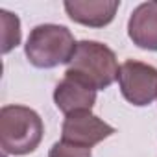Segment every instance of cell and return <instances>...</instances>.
<instances>
[{"mask_svg": "<svg viewBox=\"0 0 157 157\" xmlns=\"http://www.w3.org/2000/svg\"><path fill=\"white\" fill-rule=\"evenodd\" d=\"M115 52L98 41H80L65 70V76L78 78L94 91H104L118 80Z\"/></svg>", "mask_w": 157, "mask_h": 157, "instance_id": "obj_1", "label": "cell"}, {"mask_svg": "<svg viewBox=\"0 0 157 157\" xmlns=\"http://www.w3.org/2000/svg\"><path fill=\"white\" fill-rule=\"evenodd\" d=\"M41 117L26 105H4L0 109V144L4 157L32 153L43 140Z\"/></svg>", "mask_w": 157, "mask_h": 157, "instance_id": "obj_2", "label": "cell"}, {"mask_svg": "<svg viewBox=\"0 0 157 157\" xmlns=\"http://www.w3.org/2000/svg\"><path fill=\"white\" fill-rule=\"evenodd\" d=\"M76 44L68 28L59 24H39L30 32L24 54L37 68H54L70 63Z\"/></svg>", "mask_w": 157, "mask_h": 157, "instance_id": "obj_3", "label": "cell"}, {"mask_svg": "<svg viewBox=\"0 0 157 157\" xmlns=\"http://www.w3.org/2000/svg\"><path fill=\"white\" fill-rule=\"evenodd\" d=\"M118 85L129 104L137 107L150 105L157 98V68L142 61L128 59L118 70Z\"/></svg>", "mask_w": 157, "mask_h": 157, "instance_id": "obj_4", "label": "cell"}, {"mask_svg": "<svg viewBox=\"0 0 157 157\" xmlns=\"http://www.w3.org/2000/svg\"><path fill=\"white\" fill-rule=\"evenodd\" d=\"M113 133H115L113 126H109L91 111H80L65 118L61 128V140L82 148H93L94 144L102 142Z\"/></svg>", "mask_w": 157, "mask_h": 157, "instance_id": "obj_5", "label": "cell"}, {"mask_svg": "<svg viewBox=\"0 0 157 157\" xmlns=\"http://www.w3.org/2000/svg\"><path fill=\"white\" fill-rule=\"evenodd\" d=\"M54 102L57 109L67 117L80 111H91L96 104V91L80 82L78 78L65 76L56 85Z\"/></svg>", "mask_w": 157, "mask_h": 157, "instance_id": "obj_6", "label": "cell"}, {"mask_svg": "<svg viewBox=\"0 0 157 157\" xmlns=\"http://www.w3.org/2000/svg\"><path fill=\"white\" fill-rule=\"evenodd\" d=\"M65 11L67 15L78 22L89 28H104L107 26L120 6L118 0H89V2H65Z\"/></svg>", "mask_w": 157, "mask_h": 157, "instance_id": "obj_7", "label": "cell"}, {"mask_svg": "<svg viewBox=\"0 0 157 157\" xmlns=\"http://www.w3.org/2000/svg\"><path fill=\"white\" fill-rule=\"evenodd\" d=\"M128 35L139 48L157 52V2H144L133 10Z\"/></svg>", "mask_w": 157, "mask_h": 157, "instance_id": "obj_8", "label": "cell"}, {"mask_svg": "<svg viewBox=\"0 0 157 157\" xmlns=\"http://www.w3.org/2000/svg\"><path fill=\"white\" fill-rule=\"evenodd\" d=\"M2 15V52L8 54L10 50H13L19 43H21V21L17 15L0 10Z\"/></svg>", "mask_w": 157, "mask_h": 157, "instance_id": "obj_9", "label": "cell"}, {"mask_svg": "<svg viewBox=\"0 0 157 157\" xmlns=\"http://www.w3.org/2000/svg\"><path fill=\"white\" fill-rule=\"evenodd\" d=\"M48 157H93V153H91V148H82V146L59 140L50 148Z\"/></svg>", "mask_w": 157, "mask_h": 157, "instance_id": "obj_10", "label": "cell"}]
</instances>
